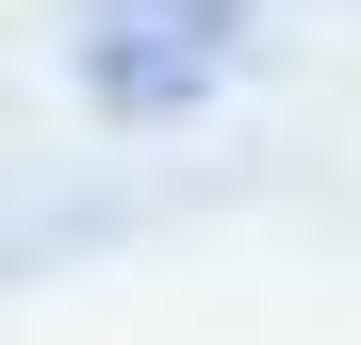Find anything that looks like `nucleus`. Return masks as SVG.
I'll list each match as a JSON object with an SVG mask.
<instances>
[{"mask_svg": "<svg viewBox=\"0 0 361 345\" xmlns=\"http://www.w3.org/2000/svg\"><path fill=\"white\" fill-rule=\"evenodd\" d=\"M82 99L132 115V132H164V115H197L230 83V49H247V0H82Z\"/></svg>", "mask_w": 361, "mask_h": 345, "instance_id": "1", "label": "nucleus"}]
</instances>
